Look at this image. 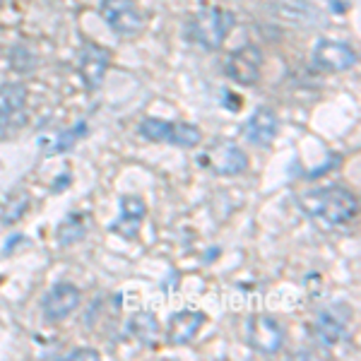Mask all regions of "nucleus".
Masks as SVG:
<instances>
[{"label": "nucleus", "mask_w": 361, "mask_h": 361, "mask_svg": "<svg viewBox=\"0 0 361 361\" xmlns=\"http://www.w3.org/2000/svg\"><path fill=\"white\" fill-rule=\"evenodd\" d=\"M87 229H90V214L73 212L63 219L61 226H58L56 238H58L61 246H73V243L82 241V238L87 236Z\"/></svg>", "instance_id": "obj_15"}, {"label": "nucleus", "mask_w": 361, "mask_h": 361, "mask_svg": "<svg viewBox=\"0 0 361 361\" xmlns=\"http://www.w3.org/2000/svg\"><path fill=\"white\" fill-rule=\"evenodd\" d=\"M118 219L111 224L114 234H121L123 238H137L140 229H142V222L147 217V205L140 195H123L118 200Z\"/></svg>", "instance_id": "obj_12"}, {"label": "nucleus", "mask_w": 361, "mask_h": 361, "mask_svg": "<svg viewBox=\"0 0 361 361\" xmlns=\"http://www.w3.org/2000/svg\"><path fill=\"white\" fill-rule=\"evenodd\" d=\"M5 126H8V121H5V118H3V114H0V133H3V128H5Z\"/></svg>", "instance_id": "obj_22"}, {"label": "nucleus", "mask_w": 361, "mask_h": 361, "mask_svg": "<svg viewBox=\"0 0 361 361\" xmlns=\"http://www.w3.org/2000/svg\"><path fill=\"white\" fill-rule=\"evenodd\" d=\"M349 323L347 308L335 306V308H323L311 323V333L323 347H335L337 342L345 337Z\"/></svg>", "instance_id": "obj_10"}, {"label": "nucleus", "mask_w": 361, "mask_h": 361, "mask_svg": "<svg viewBox=\"0 0 361 361\" xmlns=\"http://www.w3.org/2000/svg\"><path fill=\"white\" fill-rule=\"evenodd\" d=\"M66 359H99V352L97 349H90V347H78V349H73V352L68 354Z\"/></svg>", "instance_id": "obj_20"}, {"label": "nucleus", "mask_w": 361, "mask_h": 361, "mask_svg": "<svg viewBox=\"0 0 361 361\" xmlns=\"http://www.w3.org/2000/svg\"><path fill=\"white\" fill-rule=\"evenodd\" d=\"M260 70H263V54L258 46H241V49L231 51L224 58V73L236 85L250 87L260 80Z\"/></svg>", "instance_id": "obj_5"}, {"label": "nucleus", "mask_w": 361, "mask_h": 361, "mask_svg": "<svg viewBox=\"0 0 361 361\" xmlns=\"http://www.w3.org/2000/svg\"><path fill=\"white\" fill-rule=\"evenodd\" d=\"M87 133V126L85 123H78L75 128H70V130H66L63 135H58L54 149H51V154H58V152H68L70 147H73L75 142H78L80 137H82Z\"/></svg>", "instance_id": "obj_19"}, {"label": "nucleus", "mask_w": 361, "mask_h": 361, "mask_svg": "<svg viewBox=\"0 0 361 361\" xmlns=\"http://www.w3.org/2000/svg\"><path fill=\"white\" fill-rule=\"evenodd\" d=\"M200 164L217 176H238L248 169V157L241 147L231 142L214 145L200 154Z\"/></svg>", "instance_id": "obj_7"}, {"label": "nucleus", "mask_w": 361, "mask_h": 361, "mask_svg": "<svg viewBox=\"0 0 361 361\" xmlns=\"http://www.w3.org/2000/svg\"><path fill=\"white\" fill-rule=\"evenodd\" d=\"M231 27H234V15L229 10L219 8V5H202L188 17L185 32L193 44L207 51H217L226 42Z\"/></svg>", "instance_id": "obj_2"}, {"label": "nucleus", "mask_w": 361, "mask_h": 361, "mask_svg": "<svg viewBox=\"0 0 361 361\" xmlns=\"http://www.w3.org/2000/svg\"><path fill=\"white\" fill-rule=\"evenodd\" d=\"M29 209V195L25 193V190H17V193H13L5 200L3 205V222L5 224H15L20 222L22 217H25V212Z\"/></svg>", "instance_id": "obj_18"}, {"label": "nucleus", "mask_w": 361, "mask_h": 361, "mask_svg": "<svg viewBox=\"0 0 361 361\" xmlns=\"http://www.w3.org/2000/svg\"><path fill=\"white\" fill-rule=\"evenodd\" d=\"M102 17L118 37H137L145 29V15L133 0H102Z\"/></svg>", "instance_id": "obj_4"}, {"label": "nucleus", "mask_w": 361, "mask_h": 361, "mask_svg": "<svg viewBox=\"0 0 361 361\" xmlns=\"http://www.w3.org/2000/svg\"><path fill=\"white\" fill-rule=\"evenodd\" d=\"M25 104H27L25 87L22 85H0V114H3L5 121H8V126L15 116L22 114Z\"/></svg>", "instance_id": "obj_16"}, {"label": "nucleus", "mask_w": 361, "mask_h": 361, "mask_svg": "<svg viewBox=\"0 0 361 361\" xmlns=\"http://www.w3.org/2000/svg\"><path fill=\"white\" fill-rule=\"evenodd\" d=\"M277 130H279L277 114L267 106L255 109L253 116H250L246 121V126H243V135H246V140L250 145H258V147L270 145L272 140H275Z\"/></svg>", "instance_id": "obj_13"}, {"label": "nucleus", "mask_w": 361, "mask_h": 361, "mask_svg": "<svg viewBox=\"0 0 361 361\" xmlns=\"http://www.w3.org/2000/svg\"><path fill=\"white\" fill-rule=\"evenodd\" d=\"M299 207L320 224L342 226L357 217L359 200L352 190L342 185H328V188H316L299 195Z\"/></svg>", "instance_id": "obj_1"}, {"label": "nucleus", "mask_w": 361, "mask_h": 361, "mask_svg": "<svg viewBox=\"0 0 361 361\" xmlns=\"http://www.w3.org/2000/svg\"><path fill=\"white\" fill-rule=\"evenodd\" d=\"M80 301H82V292L70 282H58L46 292L42 301V313L49 323H61L70 313L78 311Z\"/></svg>", "instance_id": "obj_8"}, {"label": "nucleus", "mask_w": 361, "mask_h": 361, "mask_svg": "<svg viewBox=\"0 0 361 361\" xmlns=\"http://www.w3.org/2000/svg\"><path fill=\"white\" fill-rule=\"evenodd\" d=\"M137 133L149 142H166L173 147L193 149L200 145L202 133L193 123H183V121H164V118H145L140 121Z\"/></svg>", "instance_id": "obj_3"}, {"label": "nucleus", "mask_w": 361, "mask_h": 361, "mask_svg": "<svg viewBox=\"0 0 361 361\" xmlns=\"http://www.w3.org/2000/svg\"><path fill=\"white\" fill-rule=\"evenodd\" d=\"M330 5H333V8H335V10H337V13H340V15H342V13H345V10H347V8H345V5H342V3H340V0H330Z\"/></svg>", "instance_id": "obj_21"}, {"label": "nucleus", "mask_w": 361, "mask_h": 361, "mask_svg": "<svg viewBox=\"0 0 361 361\" xmlns=\"http://www.w3.org/2000/svg\"><path fill=\"white\" fill-rule=\"evenodd\" d=\"M205 325V316L197 311H178L169 318L166 325V340L169 345H188L193 337L200 333Z\"/></svg>", "instance_id": "obj_14"}, {"label": "nucleus", "mask_w": 361, "mask_h": 361, "mask_svg": "<svg viewBox=\"0 0 361 361\" xmlns=\"http://www.w3.org/2000/svg\"><path fill=\"white\" fill-rule=\"evenodd\" d=\"M128 330H130V333L135 335V340L142 342V345H154L157 333H159V323H157V318L152 313L142 311L128 320Z\"/></svg>", "instance_id": "obj_17"}, {"label": "nucleus", "mask_w": 361, "mask_h": 361, "mask_svg": "<svg viewBox=\"0 0 361 361\" xmlns=\"http://www.w3.org/2000/svg\"><path fill=\"white\" fill-rule=\"evenodd\" d=\"M111 66V56H109L106 49L102 46H94V44H87L80 54V61H78V73L82 78V82L87 85V90H99L106 78V70Z\"/></svg>", "instance_id": "obj_11"}, {"label": "nucleus", "mask_w": 361, "mask_h": 361, "mask_svg": "<svg viewBox=\"0 0 361 361\" xmlns=\"http://www.w3.org/2000/svg\"><path fill=\"white\" fill-rule=\"evenodd\" d=\"M246 340L260 354H277L284 347V328L272 316H253L246 323Z\"/></svg>", "instance_id": "obj_6"}, {"label": "nucleus", "mask_w": 361, "mask_h": 361, "mask_svg": "<svg viewBox=\"0 0 361 361\" xmlns=\"http://www.w3.org/2000/svg\"><path fill=\"white\" fill-rule=\"evenodd\" d=\"M313 63L325 73H345L357 66V51L345 42L320 39L313 49Z\"/></svg>", "instance_id": "obj_9"}]
</instances>
